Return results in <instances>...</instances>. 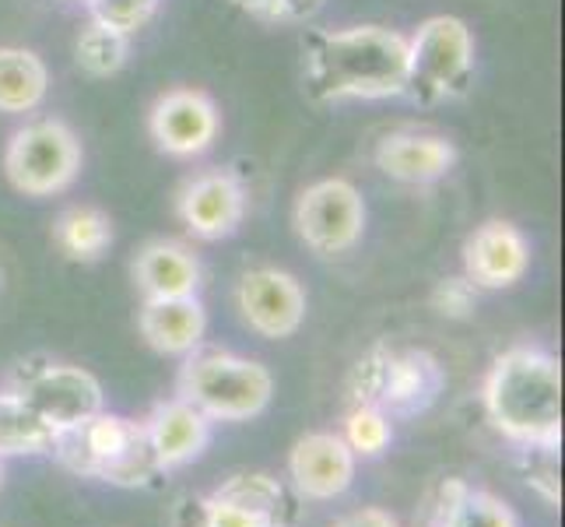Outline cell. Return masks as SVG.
Segmentation results:
<instances>
[{"instance_id":"1","label":"cell","mask_w":565,"mask_h":527,"mask_svg":"<svg viewBox=\"0 0 565 527\" xmlns=\"http://www.w3.org/2000/svg\"><path fill=\"white\" fill-rule=\"evenodd\" d=\"M306 92L317 103L397 99L407 92V35L383 25L313 32L306 43Z\"/></svg>"},{"instance_id":"2","label":"cell","mask_w":565,"mask_h":527,"mask_svg":"<svg viewBox=\"0 0 565 527\" xmlns=\"http://www.w3.org/2000/svg\"><path fill=\"white\" fill-rule=\"evenodd\" d=\"M489 422L520 446L562 443V366L541 348H510L481 390Z\"/></svg>"},{"instance_id":"3","label":"cell","mask_w":565,"mask_h":527,"mask_svg":"<svg viewBox=\"0 0 565 527\" xmlns=\"http://www.w3.org/2000/svg\"><path fill=\"white\" fill-rule=\"evenodd\" d=\"M53 454L61 457L74 475L99 478L109 485H148L159 472L154 454L145 436V422L124 415H109L106 408L88 422L53 436Z\"/></svg>"},{"instance_id":"4","label":"cell","mask_w":565,"mask_h":527,"mask_svg":"<svg viewBox=\"0 0 565 527\" xmlns=\"http://www.w3.org/2000/svg\"><path fill=\"white\" fill-rule=\"evenodd\" d=\"M183 359L180 398L204 412L211 422H246L257 419L270 404L275 380H270L267 366L204 345H198Z\"/></svg>"},{"instance_id":"5","label":"cell","mask_w":565,"mask_h":527,"mask_svg":"<svg viewBox=\"0 0 565 527\" xmlns=\"http://www.w3.org/2000/svg\"><path fill=\"white\" fill-rule=\"evenodd\" d=\"M446 387L439 359L425 348H373L352 369L355 404H376L386 419H415L433 408Z\"/></svg>"},{"instance_id":"6","label":"cell","mask_w":565,"mask_h":527,"mask_svg":"<svg viewBox=\"0 0 565 527\" xmlns=\"http://www.w3.org/2000/svg\"><path fill=\"white\" fill-rule=\"evenodd\" d=\"M475 77V35L454 14H433L407 39V92L418 103H439L467 92Z\"/></svg>"},{"instance_id":"7","label":"cell","mask_w":565,"mask_h":527,"mask_svg":"<svg viewBox=\"0 0 565 527\" xmlns=\"http://www.w3.org/2000/svg\"><path fill=\"white\" fill-rule=\"evenodd\" d=\"M8 183L25 198H53L82 172V141L64 120H35L11 134L4 151Z\"/></svg>"},{"instance_id":"8","label":"cell","mask_w":565,"mask_h":527,"mask_svg":"<svg viewBox=\"0 0 565 527\" xmlns=\"http://www.w3.org/2000/svg\"><path fill=\"white\" fill-rule=\"evenodd\" d=\"M14 394L22 398L32 412L43 419L53 433H67V429L88 422L106 408L103 383L95 380L88 369L71 362H46L22 369Z\"/></svg>"},{"instance_id":"9","label":"cell","mask_w":565,"mask_h":527,"mask_svg":"<svg viewBox=\"0 0 565 527\" xmlns=\"http://www.w3.org/2000/svg\"><path fill=\"white\" fill-rule=\"evenodd\" d=\"M299 240L323 257H338L348 253L365 232V201L355 190V183L341 180H320L306 187L291 211Z\"/></svg>"},{"instance_id":"10","label":"cell","mask_w":565,"mask_h":527,"mask_svg":"<svg viewBox=\"0 0 565 527\" xmlns=\"http://www.w3.org/2000/svg\"><path fill=\"white\" fill-rule=\"evenodd\" d=\"M236 306L253 335L281 341L306 320V292L296 275L281 267H253L236 285Z\"/></svg>"},{"instance_id":"11","label":"cell","mask_w":565,"mask_h":527,"mask_svg":"<svg viewBox=\"0 0 565 527\" xmlns=\"http://www.w3.org/2000/svg\"><path fill=\"white\" fill-rule=\"evenodd\" d=\"M148 134L172 159H193L218 138V106L201 88H169L148 113Z\"/></svg>"},{"instance_id":"12","label":"cell","mask_w":565,"mask_h":527,"mask_svg":"<svg viewBox=\"0 0 565 527\" xmlns=\"http://www.w3.org/2000/svg\"><path fill=\"white\" fill-rule=\"evenodd\" d=\"M177 214L198 240H225L243 225L246 190L225 169L198 172L180 187Z\"/></svg>"},{"instance_id":"13","label":"cell","mask_w":565,"mask_h":527,"mask_svg":"<svg viewBox=\"0 0 565 527\" xmlns=\"http://www.w3.org/2000/svg\"><path fill=\"white\" fill-rule=\"evenodd\" d=\"M531 267V246L513 222H481L463 243V278L475 288H513Z\"/></svg>"},{"instance_id":"14","label":"cell","mask_w":565,"mask_h":527,"mask_svg":"<svg viewBox=\"0 0 565 527\" xmlns=\"http://www.w3.org/2000/svg\"><path fill=\"white\" fill-rule=\"evenodd\" d=\"M288 475L302 499H338L355 482V451L338 433H306L288 454Z\"/></svg>"},{"instance_id":"15","label":"cell","mask_w":565,"mask_h":527,"mask_svg":"<svg viewBox=\"0 0 565 527\" xmlns=\"http://www.w3.org/2000/svg\"><path fill=\"white\" fill-rule=\"evenodd\" d=\"M373 162L383 176L397 183H436L443 176H450L457 166V148L446 141L443 134H425V130H394L376 145Z\"/></svg>"},{"instance_id":"16","label":"cell","mask_w":565,"mask_h":527,"mask_svg":"<svg viewBox=\"0 0 565 527\" xmlns=\"http://www.w3.org/2000/svg\"><path fill=\"white\" fill-rule=\"evenodd\" d=\"M145 436L159 472H177V467L198 461L207 451L211 419L190 401L172 398L151 408V415L145 419Z\"/></svg>"},{"instance_id":"17","label":"cell","mask_w":565,"mask_h":527,"mask_svg":"<svg viewBox=\"0 0 565 527\" xmlns=\"http://www.w3.org/2000/svg\"><path fill=\"white\" fill-rule=\"evenodd\" d=\"M141 338L159 356H190L204 341L207 314L198 296H177V299H145L138 314Z\"/></svg>"},{"instance_id":"18","label":"cell","mask_w":565,"mask_h":527,"mask_svg":"<svg viewBox=\"0 0 565 527\" xmlns=\"http://www.w3.org/2000/svg\"><path fill=\"white\" fill-rule=\"evenodd\" d=\"M134 282H138L145 299L198 296L201 264L177 240H151L141 246L138 257H134Z\"/></svg>"},{"instance_id":"19","label":"cell","mask_w":565,"mask_h":527,"mask_svg":"<svg viewBox=\"0 0 565 527\" xmlns=\"http://www.w3.org/2000/svg\"><path fill=\"white\" fill-rule=\"evenodd\" d=\"M50 71L43 56L22 46H0V113H32L46 99Z\"/></svg>"},{"instance_id":"20","label":"cell","mask_w":565,"mask_h":527,"mask_svg":"<svg viewBox=\"0 0 565 527\" xmlns=\"http://www.w3.org/2000/svg\"><path fill=\"white\" fill-rule=\"evenodd\" d=\"M53 243L67 261L92 264L113 246V222L103 208L74 204L61 211V219L53 222Z\"/></svg>"},{"instance_id":"21","label":"cell","mask_w":565,"mask_h":527,"mask_svg":"<svg viewBox=\"0 0 565 527\" xmlns=\"http://www.w3.org/2000/svg\"><path fill=\"white\" fill-rule=\"evenodd\" d=\"M53 436H56L53 429L39 419L14 390L0 394V457L50 454Z\"/></svg>"},{"instance_id":"22","label":"cell","mask_w":565,"mask_h":527,"mask_svg":"<svg viewBox=\"0 0 565 527\" xmlns=\"http://www.w3.org/2000/svg\"><path fill=\"white\" fill-rule=\"evenodd\" d=\"M214 496H222L228 503L243 506V510H253L267 517L275 527H285V514H288V499L278 478H270L264 472H243V475H232L225 485L214 489Z\"/></svg>"},{"instance_id":"23","label":"cell","mask_w":565,"mask_h":527,"mask_svg":"<svg viewBox=\"0 0 565 527\" xmlns=\"http://www.w3.org/2000/svg\"><path fill=\"white\" fill-rule=\"evenodd\" d=\"M74 61L92 77H109L127 64V35L113 32L99 22H88L74 43Z\"/></svg>"},{"instance_id":"24","label":"cell","mask_w":565,"mask_h":527,"mask_svg":"<svg viewBox=\"0 0 565 527\" xmlns=\"http://www.w3.org/2000/svg\"><path fill=\"white\" fill-rule=\"evenodd\" d=\"M394 440V425L376 404H355L344 419V443L352 446L355 457H376Z\"/></svg>"},{"instance_id":"25","label":"cell","mask_w":565,"mask_h":527,"mask_svg":"<svg viewBox=\"0 0 565 527\" xmlns=\"http://www.w3.org/2000/svg\"><path fill=\"white\" fill-rule=\"evenodd\" d=\"M159 8V0H88L92 22H99L120 35L138 32Z\"/></svg>"},{"instance_id":"26","label":"cell","mask_w":565,"mask_h":527,"mask_svg":"<svg viewBox=\"0 0 565 527\" xmlns=\"http://www.w3.org/2000/svg\"><path fill=\"white\" fill-rule=\"evenodd\" d=\"M193 506V524L190 527H275L267 517L243 510V506L228 503L222 496H207L201 503H190Z\"/></svg>"},{"instance_id":"27","label":"cell","mask_w":565,"mask_h":527,"mask_svg":"<svg viewBox=\"0 0 565 527\" xmlns=\"http://www.w3.org/2000/svg\"><path fill=\"white\" fill-rule=\"evenodd\" d=\"M460 527H520V520L499 496L467 489L460 503Z\"/></svg>"},{"instance_id":"28","label":"cell","mask_w":565,"mask_h":527,"mask_svg":"<svg viewBox=\"0 0 565 527\" xmlns=\"http://www.w3.org/2000/svg\"><path fill=\"white\" fill-rule=\"evenodd\" d=\"M475 303H478V288L467 278H443L433 288V309L439 317L467 320L475 314Z\"/></svg>"},{"instance_id":"29","label":"cell","mask_w":565,"mask_h":527,"mask_svg":"<svg viewBox=\"0 0 565 527\" xmlns=\"http://www.w3.org/2000/svg\"><path fill=\"white\" fill-rule=\"evenodd\" d=\"M463 493L467 485L450 478L439 485V496H436V506L433 514H428V527H460V503H463Z\"/></svg>"},{"instance_id":"30","label":"cell","mask_w":565,"mask_h":527,"mask_svg":"<svg viewBox=\"0 0 565 527\" xmlns=\"http://www.w3.org/2000/svg\"><path fill=\"white\" fill-rule=\"evenodd\" d=\"M232 4L260 18H299L302 14L296 0H232Z\"/></svg>"},{"instance_id":"31","label":"cell","mask_w":565,"mask_h":527,"mask_svg":"<svg viewBox=\"0 0 565 527\" xmlns=\"http://www.w3.org/2000/svg\"><path fill=\"white\" fill-rule=\"evenodd\" d=\"M334 527H401L394 514L380 510V506H362V510L341 517Z\"/></svg>"},{"instance_id":"32","label":"cell","mask_w":565,"mask_h":527,"mask_svg":"<svg viewBox=\"0 0 565 527\" xmlns=\"http://www.w3.org/2000/svg\"><path fill=\"white\" fill-rule=\"evenodd\" d=\"M296 4H299V11H306V8H313L317 0H296Z\"/></svg>"},{"instance_id":"33","label":"cell","mask_w":565,"mask_h":527,"mask_svg":"<svg viewBox=\"0 0 565 527\" xmlns=\"http://www.w3.org/2000/svg\"><path fill=\"white\" fill-rule=\"evenodd\" d=\"M0 478H4V467H0Z\"/></svg>"}]
</instances>
